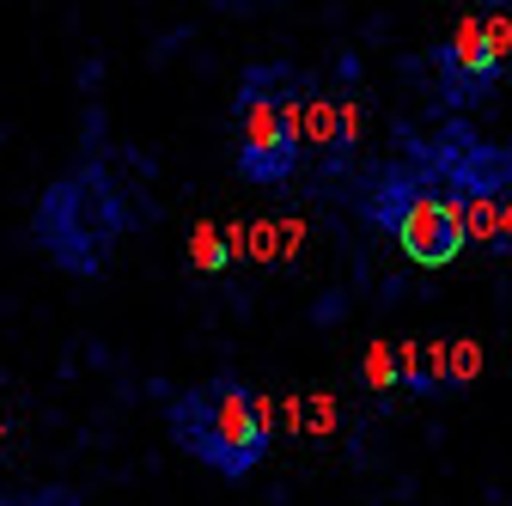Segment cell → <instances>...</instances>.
<instances>
[{"label":"cell","mask_w":512,"mask_h":506,"mask_svg":"<svg viewBox=\"0 0 512 506\" xmlns=\"http://www.w3.org/2000/svg\"><path fill=\"white\" fill-rule=\"evenodd\" d=\"M171 439L196 464H208L214 476L238 482V476H250L256 464H263V452H269V439H275V403L263 391L238 385V378H208V385L183 391L171 403Z\"/></svg>","instance_id":"obj_1"},{"label":"cell","mask_w":512,"mask_h":506,"mask_svg":"<svg viewBox=\"0 0 512 506\" xmlns=\"http://www.w3.org/2000/svg\"><path fill=\"white\" fill-rule=\"evenodd\" d=\"M232 129H238V171L250 183H287L299 171L305 116H299V98H287L281 68H250L244 74Z\"/></svg>","instance_id":"obj_2"},{"label":"cell","mask_w":512,"mask_h":506,"mask_svg":"<svg viewBox=\"0 0 512 506\" xmlns=\"http://www.w3.org/2000/svg\"><path fill=\"white\" fill-rule=\"evenodd\" d=\"M372 214H378V226H391V238L409 250V263H421V269H445L470 244L464 214L445 202L439 189H421V183L415 189H384V202Z\"/></svg>","instance_id":"obj_3"},{"label":"cell","mask_w":512,"mask_h":506,"mask_svg":"<svg viewBox=\"0 0 512 506\" xmlns=\"http://www.w3.org/2000/svg\"><path fill=\"white\" fill-rule=\"evenodd\" d=\"M494 61H500V49H494L488 25H482V19H464L458 37H452V49H445V74H452V92H458V98L482 92V86L494 80Z\"/></svg>","instance_id":"obj_4"},{"label":"cell","mask_w":512,"mask_h":506,"mask_svg":"<svg viewBox=\"0 0 512 506\" xmlns=\"http://www.w3.org/2000/svg\"><path fill=\"white\" fill-rule=\"evenodd\" d=\"M189 263H196L202 275H220V269L232 263V238H226L214 220H202L196 232H189Z\"/></svg>","instance_id":"obj_5"},{"label":"cell","mask_w":512,"mask_h":506,"mask_svg":"<svg viewBox=\"0 0 512 506\" xmlns=\"http://www.w3.org/2000/svg\"><path fill=\"white\" fill-rule=\"evenodd\" d=\"M366 378H372V385H378V391H384V385H391V378H397V354H391V348H384V342H378V348L366 354Z\"/></svg>","instance_id":"obj_6"},{"label":"cell","mask_w":512,"mask_h":506,"mask_svg":"<svg viewBox=\"0 0 512 506\" xmlns=\"http://www.w3.org/2000/svg\"><path fill=\"white\" fill-rule=\"evenodd\" d=\"M0 439H7V415H0Z\"/></svg>","instance_id":"obj_7"}]
</instances>
